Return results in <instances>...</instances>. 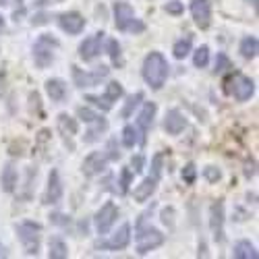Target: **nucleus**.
<instances>
[{
	"mask_svg": "<svg viewBox=\"0 0 259 259\" xmlns=\"http://www.w3.org/2000/svg\"><path fill=\"white\" fill-rule=\"evenodd\" d=\"M128 243H131V226H128V224H122V226H120L108 241H100V243H98V249L118 251V249H124Z\"/></svg>",
	"mask_w": 259,
	"mask_h": 259,
	"instance_id": "10",
	"label": "nucleus"
},
{
	"mask_svg": "<svg viewBox=\"0 0 259 259\" xmlns=\"http://www.w3.org/2000/svg\"><path fill=\"white\" fill-rule=\"evenodd\" d=\"M58 23H60V27L67 31V33L77 35V33H81L83 27H85V19H83L79 13H64V15L58 17Z\"/></svg>",
	"mask_w": 259,
	"mask_h": 259,
	"instance_id": "16",
	"label": "nucleus"
},
{
	"mask_svg": "<svg viewBox=\"0 0 259 259\" xmlns=\"http://www.w3.org/2000/svg\"><path fill=\"white\" fill-rule=\"evenodd\" d=\"M39 232H41V226L35 222H23L17 226L19 241L29 255H37L39 251Z\"/></svg>",
	"mask_w": 259,
	"mask_h": 259,
	"instance_id": "5",
	"label": "nucleus"
},
{
	"mask_svg": "<svg viewBox=\"0 0 259 259\" xmlns=\"http://www.w3.org/2000/svg\"><path fill=\"white\" fill-rule=\"evenodd\" d=\"M104 35H106L104 31H98V33H94L92 37H88V39L83 41V44L79 46V56H81V60L92 62L94 58H98V56H100Z\"/></svg>",
	"mask_w": 259,
	"mask_h": 259,
	"instance_id": "9",
	"label": "nucleus"
},
{
	"mask_svg": "<svg viewBox=\"0 0 259 259\" xmlns=\"http://www.w3.org/2000/svg\"><path fill=\"white\" fill-rule=\"evenodd\" d=\"M110 160H112V156L108 152H94V154H90L88 158H85V162H83V175L85 177L100 175Z\"/></svg>",
	"mask_w": 259,
	"mask_h": 259,
	"instance_id": "12",
	"label": "nucleus"
},
{
	"mask_svg": "<svg viewBox=\"0 0 259 259\" xmlns=\"http://www.w3.org/2000/svg\"><path fill=\"white\" fill-rule=\"evenodd\" d=\"M185 126H187V118L179 112V110H170L166 114V120H164V128L170 133V135H179L185 131Z\"/></svg>",
	"mask_w": 259,
	"mask_h": 259,
	"instance_id": "17",
	"label": "nucleus"
},
{
	"mask_svg": "<svg viewBox=\"0 0 259 259\" xmlns=\"http://www.w3.org/2000/svg\"><path fill=\"white\" fill-rule=\"evenodd\" d=\"M195 179H197V168H195V164H187V166L183 168V181H185L187 185H193V183H195Z\"/></svg>",
	"mask_w": 259,
	"mask_h": 259,
	"instance_id": "33",
	"label": "nucleus"
},
{
	"mask_svg": "<svg viewBox=\"0 0 259 259\" xmlns=\"http://www.w3.org/2000/svg\"><path fill=\"white\" fill-rule=\"evenodd\" d=\"M58 48V41L52 35H39L33 46V60L39 69H46L54 60V50Z\"/></svg>",
	"mask_w": 259,
	"mask_h": 259,
	"instance_id": "4",
	"label": "nucleus"
},
{
	"mask_svg": "<svg viewBox=\"0 0 259 259\" xmlns=\"http://www.w3.org/2000/svg\"><path fill=\"white\" fill-rule=\"evenodd\" d=\"M0 185H3V191L7 193H13L15 191V185H17V170L13 164H7L5 170H3V177H0Z\"/></svg>",
	"mask_w": 259,
	"mask_h": 259,
	"instance_id": "20",
	"label": "nucleus"
},
{
	"mask_svg": "<svg viewBox=\"0 0 259 259\" xmlns=\"http://www.w3.org/2000/svg\"><path fill=\"white\" fill-rule=\"evenodd\" d=\"M203 177H205L209 183H218V181L222 179V172L215 168V166H207V168L203 170Z\"/></svg>",
	"mask_w": 259,
	"mask_h": 259,
	"instance_id": "35",
	"label": "nucleus"
},
{
	"mask_svg": "<svg viewBox=\"0 0 259 259\" xmlns=\"http://www.w3.org/2000/svg\"><path fill=\"white\" fill-rule=\"evenodd\" d=\"M118 218V207L112 203V201H108L102 205V209L96 213V228L100 234H106L108 230L112 228V224L116 222Z\"/></svg>",
	"mask_w": 259,
	"mask_h": 259,
	"instance_id": "8",
	"label": "nucleus"
},
{
	"mask_svg": "<svg viewBox=\"0 0 259 259\" xmlns=\"http://www.w3.org/2000/svg\"><path fill=\"white\" fill-rule=\"evenodd\" d=\"M131 181H133V170L131 168H122L120 170V181H118L122 195H124V193H128V185H131Z\"/></svg>",
	"mask_w": 259,
	"mask_h": 259,
	"instance_id": "31",
	"label": "nucleus"
},
{
	"mask_svg": "<svg viewBox=\"0 0 259 259\" xmlns=\"http://www.w3.org/2000/svg\"><path fill=\"white\" fill-rule=\"evenodd\" d=\"M209 226L213 232V239L218 243H224V203L215 201L209 209Z\"/></svg>",
	"mask_w": 259,
	"mask_h": 259,
	"instance_id": "13",
	"label": "nucleus"
},
{
	"mask_svg": "<svg viewBox=\"0 0 259 259\" xmlns=\"http://www.w3.org/2000/svg\"><path fill=\"white\" fill-rule=\"evenodd\" d=\"M17 3H19V5H21V3H23V0H17Z\"/></svg>",
	"mask_w": 259,
	"mask_h": 259,
	"instance_id": "45",
	"label": "nucleus"
},
{
	"mask_svg": "<svg viewBox=\"0 0 259 259\" xmlns=\"http://www.w3.org/2000/svg\"><path fill=\"white\" fill-rule=\"evenodd\" d=\"M141 100H143V92H137L135 96L128 98V100H126V106L122 108V116H124V118L131 116V114H133V110L139 106V102H141Z\"/></svg>",
	"mask_w": 259,
	"mask_h": 259,
	"instance_id": "29",
	"label": "nucleus"
},
{
	"mask_svg": "<svg viewBox=\"0 0 259 259\" xmlns=\"http://www.w3.org/2000/svg\"><path fill=\"white\" fill-rule=\"evenodd\" d=\"M207 60H209V48H207V46H201V48L195 52V58H193V62H195V67L203 69L205 64H207Z\"/></svg>",
	"mask_w": 259,
	"mask_h": 259,
	"instance_id": "32",
	"label": "nucleus"
},
{
	"mask_svg": "<svg viewBox=\"0 0 259 259\" xmlns=\"http://www.w3.org/2000/svg\"><path fill=\"white\" fill-rule=\"evenodd\" d=\"M224 92L234 96L239 102H247L255 94V83H253V79H249V77H245L241 73H232L224 81Z\"/></svg>",
	"mask_w": 259,
	"mask_h": 259,
	"instance_id": "3",
	"label": "nucleus"
},
{
	"mask_svg": "<svg viewBox=\"0 0 259 259\" xmlns=\"http://www.w3.org/2000/svg\"><path fill=\"white\" fill-rule=\"evenodd\" d=\"M62 199V183H60V177L58 172L52 170L50 177H48V187H46V193H44V203L46 205H54Z\"/></svg>",
	"mask_w": 259,
	"mask_h": 259,
	"instance_id": "14",
	"label": "nucleus"
},
{
	"mask_svg": "<svg viewBox=\"0 0 259 259\" xmlns=\"http://www.w3.org/2000/svg\"><path fill=\"white\" fill-rule=\"evenodd\" d=\"M158 181H160V179H156V177H152V175H149L147 179H143V181L135 187V199H137V201H147V199L156 193Z\"/></svg>",
	"mask_w": 259,
	"mask_h": 259,
	"instance_id": "18",
	"label": "nucleus"
},
{
	"mask_svg": "<svg viewBox=\"0 0 259 259\" xmlns=\"http://www.w3.org/2000/svg\"><path fill=\"white\" fill-rule=\"evenodd\" d=\"M228 69H232L228 56L226 54H218V58H215V73H224Z\"/></svg>",
	"mask_w": 259,
	"mask_h": 259,
	"instance_id": "34",
	"label": "nucleus"
},
{
	"mask_svg": "<svg viewBox=\"0 0 259 259\" xmlns=\"http://www.w3.org/2000/svg\"><path fill=\"white\" fill-rule=\"evenodd\" d=\"M164 243V234L160 232V230H156V228H145V230H141L139 228V234H137V253L139 255H145V253H149L152 249H156V247H160Z\"/></svg>",
	"mask_w": 259,
	"mask_h": 259,
	"instance_id": "6",
	"label": "nucleus"
},
{
	"mask_svg": "<svg viewBox=\"0 0 259 259\" xmlns=\"http://www.w3.org/2000/svg\"><path fill=\"white\" fill-rule=\"evenodd\" d=\"M120 96H122V85H120L118 81H112V83H108L104 100H106L108 104H114V102H116V100H118Z\"/></svg>",
	"mask_w": 259,
	"mask_h": 259,
	"instance_id": "27",
	"label": "nucleus"
},
{
	"mask_svg": "<svg viewBox=\"0 0 259 259\" xmlns=\"http://www.w3.org/2000/svg\"><path fill=\"white\" fill-rule=\"evenodd\" d=\"M0 5H7V0H0Z\"/></svg>",
	"mask_w": 259,
	"mask_h": 259,
	"instance_id": "43",
	"label": "nucleus"
},
{
	"mask_svg": "<svg viewBox=\"0 0 259 259\" xmlns=\"http://www.w3.org/2000/svg\"><path fill=\"white\" fill-rule=\"evenodd\" d=\"M131 166L135 168V172H141V170H143V166H145V158H143V156H133Z\"/></svg>",
	"mask_w": 259,
	"mask_h": 259,
	"instance_id": "40",
	"label": "nucleus"
},
{
	"mask_svg": "<svg viewBox=\"0 0 259 259\" xmlns=\"http://www.w3.org/2000/svg\"><path fill=\"white\" fill-rule=\"evenodd\" d=\"M257 48H259V44H257L255 35H247L241 41V54H243V58H255L257 56Z\"/></svg>",
	"mask_w": 259,
	"mask_h": 259,
	"instance_id": "25",
	"label": "nucleus"
},
{
	"mask_svg": "<svg viewBox=\"0 0 259 259\" xmlns=\"http://www.w3.org/2000/svg\"><path fill=\"white\" fill-rule=\"evenodd\" d=\"M46 92L52 102H64V98H67V85H64L62 79H50L46 81Z\"/></svg>",
	"mask_w": 259,
	"mask_h": 259,
	"instance_id": "19",
	"label": "nucleus"
},
{
	"mask_svg": "<svg viewBox=\"0 0 259 259\" xmlns=\"http://www.w3.org/2000/svg\"><path fill=\"white\" fill-rule=\"evenodd\" d=\"M77 114H79V118H81L83 122H88V124L100 118V114H96V112H92V110H90V108H79V110H77Z\"/></svg>",
	"mask_w": 259,
	"mask_h": 259,
	"instance_id": "36",
	"label": "nucleus"
},
{
	"mask_svg": "<svg viewBox=\"0 0 259 259\" xmlns=\"http://www.w3.org/2000/svg\"><path fill=\"white\" fill-rule=\"evenodd\" d=\"M85 100L92 102V104H94V106H98V108H102L104 112H108V110H110V108H112V104H108L104 98H98V96H88Z\"/></svg>",
	"mask_w": 259,
	"mask_h": 259,
	"instance_id": "38",
	"label": "nucleus"
},
{
	"mask_svg": "<svg viewBox=\"0 0 259 259\" xmlns=\"http://www.w3.org/2000/svg\"><path fill=\"white\" fill-rule=\"evenodd\" d=\"M108 73H110V69L108 67H98L96 71L92 73H83L79 67H73V79H75V85L77 88H94V85H98L102 79L108 77Z\"/></svg>",
	"mask_w": 259,
	"mask_h": 259,
	"instance_id": "7",
	"label": "nucleus"
},
{
	"mask_svg": "<svg viewBox=\"0 0 259 259\" xmlns=\"http://www.w3.org/2000/svg\"><path fill=\"white\" fill-rule=\"evenodd\" d=\"M143 79L152 90H162L168 79V62L160 52H149L143 60Z\"/></svg>",
	"mask_w": 259,
	"mask_h": 259,
	"instance_id": "1",
	"label": "nucleus"
},
{
	"mask_svg": "<svg viewBox=\"0 0 259 259\" xmlns=\"http://www.w3.org/2000/svg\"><path fill=\"white\" fill-rule=\"evenodd\" d=\"M156 110H158L156 104H154V102H147V104L143 106V110L139 112V118H137V131H139V135H141V143L145 141V135H147L149 126H152V122H154Z\"/></svg>",
	"mask_w": 259,
	"mask_h": 259,
	"instance_id": "15",
	"label": "nucleus"
},
{
	"mask_svg": "<svg viewBox=\"0 0 259 259\" xmlns=\"http://www.w3.org/2000/svg\"><path fill=\"white\" fill-rule=\"evenodd\" d=\"M114 25L118 31H131V33H141L145 31V23L135 17V11L126 3H116L114 5Z\"/></svg>",
	"mask_w": 259,
	"mask_h": 259,
	"instance_id": "2",
	"label": "nucleus"
},
{
	"mask_svg": "<svg viewBox=\"0 0 259 259\" xmlns=\"http://www.w3.org/2000/svg\"><path fill=\"white\" fill-rule=\"evenodd\" d=\"M135 143H141V135L137 131V126L126 124L122 131V145L124 147H135Z\"/></svg>",
	"mask_w": 259,
	"mask_h": 259,
	"instance_id": "24",
	"label": "nucleus"
},
{
	"mask_svg": "<svg viewBox=\"0 0 259 259\" xmlns=\"http://www.w3.org/2000/svg\"><path fill=\"white\" fill-rule=\"evenodd\" d=\"M191 15L195 19V25L199 29H207L211 23V3L209 0H193L191 3Z\"/></svg>",
	"mask_w": 259,
	"mask_h": 259,
	"instance_id": "11",
	"label": "nucleus"
},
{
	"mask_svg": "<svg viewBox=\"0 0 259 259\" xmlns=\"http://www.w3.org/2000/svg\"><path fill=\"white\" fill-rule=\"evenodd\" d=\"M92 124V128H90V131H88V137H85V143H94L104 131H106V128H108V122L100 116L98 120H94V122H90Z\"/></svg>",
	"mask_w": 259,
	"mask_h": 259,
	"instance_id": "26",
	"label": "nucleus"
},
{
	"mask_svg": "<svg viewBox=\"0 0 259 259\" xmlns=\"http://www.w3.org/2000/svg\"><path fill=\"white\" fill-rule=\"evenodd\" d=\"M3 27H5V19H3V15H0V31H3Z\"/></svg>",
	"mask_w": 259,
	"mask_h": 259,
	"instance_id": "42",
	"label": "nucleus"
},
{
	"mask_svg": "<svg viewBox=\"0 0 259 259\" xmlns=\"http://www.w3.org/2000/svg\"><path fill=\"white\" fill-rule=\"evenodd\" d=\"M58 128H60L62 135L73 137V135H77V131H79V124H77V120L71 118L69 114H60V116H58Z\"/></svg>",
	"mask_w": 259,
	"mask_h": 259,
	"instance_id": "21",
	"label": "nucleus"
},
{
	"mask_svg": "<svg viewBox=\"0 0 259 259\" xmlns=\"http://www.w3.org/2000/svg\"><path fill=\"white\" fill-rule=\"evenodd\" d=\"M232 255H234L236 259H257V251H255V247H253L249 241L236 243Z\"/></svg>",
	"mask_w": 259,
	"mask_h": 259,
	"instance_id": "22",
	"label": "nucleus"
},
{
	"mask_svg": "<svg viewBox=\"0 0 259 259\" xmlns=\"http://www.w3.org/2000/svg\"><path fill=\"white\" fill-rule=\"evenodd\" d=\"M162 162H164V156L156 154L154 160H152V177H156V179L162 177Z\"/></svg>",
	"mask_w": 259,
	"mask_h": 259,
	"instance_id": "37",
	"label": "nucleus"
},
{
	"mask_svg": "<svg viewBox=\"0 0 259 259\" xmlns=\"http://www.w3.org/2000/svg\"><path fill=\"white\" fill-rule=\"evenodd\" d=\"M3 79H5V77H3V75H0V85H3Z\"/></svg>",
	"mask_w": 259,
	"mask_h": 259,
	"instance_id": "44",
	"label": "nucleus"
},
{
	"mask_svg": "<svg viewBox=\"0 0 259 259\" xmlns=\"http://www.w3.org/2000/svg\"><path fill=\"white\" fill-rule=\"evenodd\" d=\"M0 257H7V249L3 245H0Z\"/></svg>",
	"mask_w": 259,
	"mask_h": 259,
	"instance_id": "41",
	"label": "nucleus"
},
{
	"mask_svg": "<svg viewBox=\"0 0 259 259\" xmlns=\"http://www.w3.org/2000/svg\"><path fill=\"white\" fill-rule=\"evenodd\" d=\"M108 54H110L114 67H120L122 64V56H120V46L116 39H108Z\"/></svg>",
	"mask_w": 259,
	"mask_h": 259,
	"instance_id": "30",
	"label": "nucleus"
},
{
	"mask_svg": "<svg viewBox=\"0 0 259 259\" xmlns=\"http://www.w3.org/2000/svg\"><path fill=\"white\" fill-rule=\"evenodd\" d=\"M166 11H168L170 15H181V13H183V5L177 3V0H172V3L166 5Z\"/></svg>",
	"mask_w": 259,
	"mask_h": 259,
	"instance_id": "39",
	"label": "nucleus"
},
{
	"mask_svg": "<svg viewBox=\"0 0 259 259\" xmlns=\"http://www.w3.org/2000/svg\"><path fill=\"white\" fill-rule=\"evenodd\" d=\"M50 259H64L69 255V251H67V245H64V241L62 239H58V236H52L50 239Z\"/></svg>",
	"mask_w": 259,
	"mask_h": 259,
	"instance_id": "23",
	"label": "nucleus"
},
{
	"mask_svg": "<svg viewBox=\"0 0 259 259\" xmlns=\"http://www.w3.org/2000/svg\"><path fill=\"white\" fill-rule=\"evenodd\" d=\"M191 46H193V41H191V37H183V39H179L177 44H175V58H185L189 52H191Z\"/></svg>",
	"mask_w": 259,
	"mask_h": 259,
	"instance_id": "28",
	"label": "nucleus"
}]
</instances>
